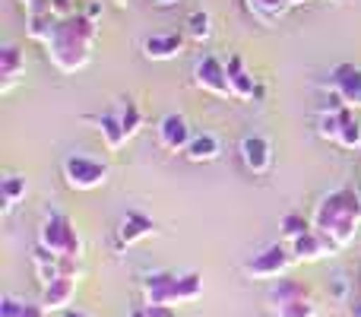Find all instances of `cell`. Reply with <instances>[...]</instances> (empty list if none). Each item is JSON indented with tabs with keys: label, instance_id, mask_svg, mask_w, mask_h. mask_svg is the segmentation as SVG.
<instances>
[{
	"label": "cell",
	"instance_id": "cell-12",
	"mask_svg": "<svg viewBox=\"0 0 361 317\" xmlns=\"http://www.w3.org/2000/svg\"><path fill=\"white\" fill-rule=\"evenodd\" d=\"M152 232H156V222H152L146 213L130 210L124 219H121V225H118V248H130V244L149 238Z\"/></svg>",
	"mask_w": 361,
	"mask_h": 317
},
{
	"label": "cell",
	"instance_id": "cell-43",
	"mask_svg": "<svg viewBox=\"0 0 361 317\" xmlns=\"http://www.w3.org/2000/svg\"><path fill=\"white\" fill-rule=\"evenodd\" d=\"M279 317H282V314H279Z\"/></svg>",
	"mask_w": 361,
	"mask_h": 317
},
{
	"label": "cell",
	"instance_id": "cell-6",
	"mask_svg": "<svg viewBox=\"0 0 361 317\" xmlns=\"http://www.w3.org/2000/svg\"><path fill=\"white\" fill-rule=\"evenodd\" d=\"M190 76H193V86H197L200 92H209V95H216V99H228V95H231L228 70H225V64L219 61L216 54L197 57Z\"/></svg>",
	"mask_w": 361,
	"mask_h": 317
},
{
	"label": "cell",
	"instance_id": "cell-34",
	"mask_svg": "<svg viewBox=\"0 0 361 317\" xmlns=\"http://www.w3.org/2000/svg\"><path fill=\"white\" fill-rule=\"evenodd\" d=\"M51 13H54L57 19L76 16V0H51Z\"/></svg>",
	"mask_w": 361,
	"mask_h": 317
},
{
	"label": "cell",
	"instance_id": "cell-35",
	"mask_svg": "<svg viewBox=\"0 0 361 317\" xmlns=\"http://www.w3.org/2000/svg\"><path fill=\"white\" fill-rule=\"evenodd\" d=\"M25 10V16H35V13H51V0H19Z\"/></svg>",
	"mask_w": 361,
	"mask_h": 317
},
{
	"label": "cell",
	"instance_id": "cell-28",
	"mask_svg": "<svg viewBox=\"0 0 361 317\" xmlns=\"http://www.w3.org/2000/svg\"><path fill=\"white\" fill-rule=\"evenodd\" d=\"M343 112H345V108H343ZM343 112H320V118H317L320 140H330V143H336L339 127H343Z\"/></svg>",
	"mask_w": 361,
	"mask_h": 317
},
{
	"label": "cell",
	"instance_id": "cell-24",
	"mask_svg": "<svg viewBox=\"0 0 361 317\" xmlns=\"http://www.w3.org/2000/svg\"><path fill=\"white\" fill-rule=\"evenodd\" d=\"M118 118H121V124H124V131H127V137H130V140L137 137L140 127H143V112H140V105L133 99H121Z\"/></svg>",
	"mask_w": 361,
	"mask_h": 317
},
{
	"label": "cell",
	"instance_id": "cell-36",
	"mask_svg": "<svg viewBox=\"0 0 361 317\" xmlns=\"http://www.w3.org/2000/svg\"><path fill=\"white\" fill-rule=\"evenodd\" d=\"M149 317H178L175 314V305H143Z\"/></svg>",
	"mask_w": 361,
	"mask_h": 317
},
{
	"label": "cell",
	"instance_id": "cell-14",
	"mask_svg": "<svg viewBox=\"0 0 361 317\" xmlns=\"http://www.w3.org/2000/svg\"><path fill=\"white\" fill-rule=\"evenodd\" d=\"M184 35H178V32H159V35H146L143 38V54L149 57V61H171V57H178L180 51H184Z\"/></svg>",
	"mask_w": 361,
	"mask_h": 317
},
{
	"label": "cell",
	"instance_id": "cell-32",
	"mask_svg": "<svg viewBox=\"0 0 361 317\" xmlns=\"http://www.w3.org/2000/svg\"><path fill=\"white\" fill-rule=\"evenodd\" d=\"M57 267H61V276H67V280H80V276H82L80 257H61V261H57Z\"/></svg>",
	"mask_w": 361,
	"mask_h": 317
},
{
	"label": "cell",
	"instance_id": "cell-1",
	"mask_svg": "<svg viewBox=\"0 0 361 317\" xmlns=\"http://www.w3.org/2000/svg\"><path fill=\"white\" fill-rule=\"evenodd\" d=\"M95 38H99V23H92L86 13H76V16L57 19L42 44L48 51L51 67L70 76L92 61Z\"/></svg>",
	"mask_w": 361,
	"mask_h": 317
},
{
	"label": "cell",
	"instance_id": "cell-10",
	"mask_svg": "<svg viewBox=\"0 0 361 317\" xmlns=\"http://www.w3.org/2000/svg\"><path fill=\"white\" fill-rule=\"evenodd\" d=\"M330 86H333V92L343 95V102L349 108H361V67H355V64H339L330 73Z\"/></svg>",
	"mask_w": 361,
	"mask_h": 317
},
{
	"label": "cell",
	"instance_id": "cell-38",
	"mask_svg": "<svg viewBox=\"0 0 361 317\" xmlns=\"http://www.w3.org/2000/svg\"><path fill=\"white\" fill-rule=\"evenodd\" d=\"M44 314H48L44 305H25V311H23V317H44Z\"/></svg>",
	"mask_w": 361,
	"mask_h": 317
},
{
	"label": "cell",
	"instance_id": "cell-7",
	"mask_svg": "<svg viewBox=\"0 0 361 317\" xmlns=\"http://www.w3.org/2000/svg\"><path fill=\"white\" fill-rule=\"evenodd\" d=\"M156 140H159V146H162V150L184 152L187 146H190V140H193V133H190V127H187L184 114H178V112L165 114V118L156 124Z\"/></svg>",
	"mask_w": 361,
	"mask_h": 317
},
{
	"label": "cell",
	"instance_id": "cell-8",
	"mask_svg": "<svg viewBox=\"0 0 361 317\" xmlns=\"http://www.w3.org/2000/svg\"><path fill=\"white\" fill-rule=\"evenodd\" d=\"M238 152H241V162L250 174H267L273 168V143L260 133H247L238 146Z\"/></svg>",
	"mask_w": 361,
	"mask_h": 317
},
{
	"label": "cell",
	"instance_id": "cell-15",
	"mask_svg": "<svg viewBox=\"0 0 361 317\" xmlns=\"http://www.w3.org/2000/svg\"><path fill=\"white\" fill-rule=\"evenodd\" d=\"M82 121H89V124H95V131L102 133V140L108 143V150H121V146L127 143V131L124 124H121L118 112H105V114H86Z\"/></svg>",
	"mask_w": 361,
	"mask_h": 317
},
{
	"label": "cell",
	"instance_id": "cell-20",
	"mask_svg": "<svg viewBox=\"0 0 361 317\" xmlns=\"http://www.w3.org/2000/svg\"><path fill=\"white\" fill-rule=\"evenodd\" d=\"M203 295V276L200 273H180L175 276V286H171V305H190Z\"/></svg>",
	"mask_w": 361,
	"mask_h": 317
},
{
	"label": "cell",
	"instance_id": "cell-37",
	"mask_svg": "<svg viewBox=\"0 0 361 317\" xmlns=\"http://www.w3.org/2000/svg\"><path fill=\"white\" fill-rule=\"evenodd\" d=\"M82 13H86V16L92 19V23H99V19H102V13H105V4H102V0H89V4H86V10H82Z\"/></svg>",
	"mask_w": 361,
	"mask_h": 317
},
{
	"label": "cell",
	"instance_id": "cell-27",
	"mask_svg": "<svg viewBox=\"0 0 361 317\" xmlns=\"http://www.w3.org/2000/svg\"><path fill=\"white\" fill-rule=\"evenodd\" d=\"M54 23H57L54 13H35V16H25V35H29L32 42L42 44L44 38H48V32H51Z\"/></svg>",
	"mask_w": 361,
	"mask_h": 317
},
{
	"label": "cell",
	"instance_id": "cell-11",
	"mask_svg": "<svg viewBox=\"0 0 361 317\" xmlns=\"http://www.w3.org/2000/svg\"><path fill=\"white\" fill-rule=\"evenodd\" d=\"M336 244L330 241L326 235H320L317 229H311L305 238H298V241H292V254L298 263H314V261H324V257H333L336 254Z\"/></svg>",
	"mask_w": 361,
	"mask_h": 317
},
{
	"label": "cell",
	"instance_id": "cell-2",
	"mask_svg": "<svg viewBox=\"0 0 361 317\" xmlns=\"http://www.w3.org/2000/svg\"><path fill=\"white\" fill-rule=\"evenodd\" d=\"M311 222L339 251L349 248L361 225V191H355V187H336V191L324 193L311 213Z\"/></svg>",
	"mask_w": 361,
	"mask_h": 317
},
{
	"label": "cell",
	"instance_id": "cell-40",
	"mask_svg": "<svg viewBox=\"0 0 361 317\" xmlns=\"http://www.w3.org/2000/svg\"><path fill=\"white\" fill-rule=\"evenodd\" d=\"M349 314H352V317H361V299H355V301H352Z\"/></svg>",
	"mask_w": 361,
	"mask_h": 317
},
{
	"label": "cell",
	"instance_id": "cell-16",
	"mask_svg": "<svg viewBox=\"0 0 361 317\" xmlns=\"http://www.w3.org/2000/svg\"><path fill=\"white\" fill-rule=\"evenodd\" d=\"M175 276L169 270H156V273L143 276V299L146 305H171V286H175Z\"/></svg>",
	"mask_w": 361,
	"mask_h": 317
},
{
	"label": "cell",
	"instance_id": "cell-33",
	"mask_svg": "<svg viewBox=\"0 0 361 317\" xmlns=\"http://www.w3.org/2000/svg\"><path fill=\"white\" fill-rule=\"evenodd\" d=\"M35 276L44 286H51L54 280H61V267H57V263H35Z\"/></svg>",
	"mask_w": 361,
	"mask_h": 317
},
{
	"label": "cell",
	"instance_id": "cell-25",
	"mask_svg": "<svg viewBox=\"0 0 361 317\" xmlns=\"http://www.w3.org/2000/svg\"><path fill=\"white\" fill-rule=\"evenodd\" d=\"M0 191H4V213H10L13 206H16L19 200L25 197L29 184H25L23 174H6V178H4V187H0Z\"/></svg>",
	"mask_w": 361,
	"mask_h": 317
},
{
	"label": "cell",
	"instance_id": "cell-17",
	"mask_svg": "<svg viewBox=\"0 0 361 317\" xmlns=\"http://www.w3.org/2000/svg\"><path fill=\"white\" fill-rule=\"evenodd\" d=\"M298 4H307V0H244L247 13L263 25H273L276 19H282L292 6H298Z\"/></svg>",
	"mask_w": 361,
	"mask_h": 317
},
{
	"label": "cell",
	"instance_id": "cell-21",
	"mask_svg": "<svg viewBox=\"0 0 361 317\" xmlns=\"http://www.w3.org/2000/svg\"><path fill=\"white\" fill-rule=\"evenodd\" d=\"M336 146H343L345 152H358L361 150V121L355 118V108L343 112V127H339Z\"/></svg>",
	"mask_w": 361,
	"mask_h": 317
},
{
	"label": "cell",
	"instance_id": "cell-39",
	"mask_svg": "<svg viewBox=\"0 0 361 317\" xmlns=\"http://www.w3.org/2000/svg\"><path fill=\"white\" fill-rule=\"evenodd\" d=\"M61 317H89L82 308H67V311H61Z\"/></svg>",
	"mask_w": 361,
	"mask_h": 317
},
{
	"label": "cell",
	"instance_id": "cell-3",
	"mask_svg": "<svg viewBox=\"0 0 361 317\" xmlns=\"http://www.w3.org/2000/svg\"><path fill=\"white\" fill-rule=\"evenodd\" d=\"M38 244L51 248L61 257H80L82 261V238L76 235L70 216H63V213H48L42 219V225H38Z\"/></svg>",
	"mask_w": 361,
	"mask_h": 317
},
{
	"label": "cell",
	"instance_id": "cell-5",
	"mask_svg": "<svg viewBox=\"0 0 361 317\" xmlns=\"http://www.w3.org/2000/svg\"><path fill=\"white\" fill-rule=\"evenodd\" d=\"M295 254L286 244H269L260 254H254L247 263H244V276L254 282H269V280H282L288 270L295 267Z\"/></svg>",
	"mask_w": 361,
	"mask_h": 317
},
{
	"label": "cell",
	"instance_id": "cell-4",
	"mask_svg": "<svg viewBox=\"0 0 361 317\" xmlns=\"http://www.w3.org/2000/svg\"><path fill=\"white\" fill-rule=\"evenodd\" d=\"M108 162L92 159V156H82V152H70L61 162V174L67 181L70 191H95L108 181Z\"/></svg>",
	"mask_w": 361,
	"mask_h": 317
},
{
	"label": "cell",
	"instance_id": "cell-29",
	"mask_svg": "<svg viewBox=\"0 0 361 317\" xmlns=\"http://www.w3.org/2000/svg\"><path fill=\"white\" fill-rule=\"evenodd\" d=\"M282 317H317V305L311 299H295L279 311Z\"/></svg>",
	"mask_w": 361,
	"mask_h": 317
},
{
	"label": "cell",
	"instance_id": "cell-41",
	"mask_svg": "<svg viewBox=\"0 0 361 317\" xmlns=\"http://www.w3.org/2000/svg\"><path fill=\"white\" fill-rule=\"evenodd\" d=\"M152 4H156V6H178L180 0H152Z\"/></svg>",
	"mask_w": 361,
	"mask_h": 317
},
{
	"label": "cell",
	"instance_id": "cell-26",
	"mask_svg": "<svg viewBox=\"0 0 361 317\" xmlns=\"http://www.w3.org/2000/svg\"><path fill=\"white\" fill-rule=\"evenodd\" d=\"M311 229H314V222L305 219L301 213H286V216H282V238H286V241H298V238H305Z\"/></svg>",
	"mask_w": 361,
	"mask_h": 317
},
{
	"label": "cell",
	"instance_id": "cell-31",
	"mask_svg": "<svg viewBox=\"0 0 361 317\" xmlns=\"http://www.w3.org/2000/svg\"><path fill=\"white\" fill-rule=\"evenodd\" d=\"M326 289H330V299H333V301H349V280H345L343 273L333 276Z\"/></svg>",
	"mask_w": 361,
	"mask_h": 317
},
{
	"label": "cell",
	"instance_id": "cell-13",
	"mask_svg": "<svg viewBox=\"0 0 361 317\" xmlns=\"http://www.w3.org/2000/svg\"><path fill=\"white\" fill-rule=\"evenodd\" d=\"M25 73V51L19 44H4L0 48V92H10Z\"/></svg>",
	"mask_w": 361,
	"mask_h": 317
},
{
	"label": "cell",
	"instance_id": "cell-23",
	"mask_svg": "<svg viewBox=\"0 0 361 317\" xmlns=\"http://www.w3.org/2000/svg\"><path fill=\"white\" fill-rule=\"evenodd\" d=\"M187 38L190 42H197V44H203V42H209V35H212V19H209V13L206 10H193L190 16H187Z\"/></svg>",
	"mask_w": 361,
	"mask_h": 317
},
{
	"label": "cell",
	"instance_id": "cell-18",
	"mask_svg": "<svg viewBox=\"0 0 361 317\" xmlns=\"http://www.w3.org/2000/svg\"><path fill=\"white\" fill-rule=\"evenodd\" d=\"M76 282L80 280H67V276H61V280H54L51 286H44L42 305L48 308V311H67V308H73Z\"/></svg>",
	"mask_w": 361,
	"mask_h": 317
},
{
	"label": "cell",
	"instance_id": "cell-22",
	"mask_svg": "<svg viewBox=\"0 0 361 317\" xmlns=\"http://www.w3.org/2000/svg\"><path fill=\"white\" fill-rule=\"evenodd\" d=\"M295 299H311L307 286H305V282H298V280H279L273 289H269V301H273L279 311L288 305V301H295Z\"/></svg>",
	"mask_w": 361,
	"mask_h": 317
},
{
	"label": "cell",
	"instance_id": "cell-9",
	"mask_svg": "<svg viewBox=\"0 0 361 317\" xmlns=\"http://www.w3.org/2000/svg\"><path fill=\"white\" fill-rule=\"evenodd\" d=\"M225 70H228V86H231V99H241V102H257L263 95V86L254 80L244 61L238 54H231L225 61Z\"/></svg>",
	"mask_w": 361,
	"mask_h": 317
},
{
	"label": "cell",
	"instance_id": "cell-30",
	"mask_svg": "<svg viewBox=\"0 0 361 317\" xmlns=\"http://www.w3.org/2000/svg\"><path fill=\"white\" fill-rule=\"evenodd\" d=\"M25 305H29V301L16 299V295H4V299H0V317H23Z\"/></svg>",
	"mask_w": 361,
	"mask_h": 317
},
{
	"label": "cell",
	"instance_id": "cell-42",
	"mask_svg": "<svg viewBox=\"0 0 361 317\" xmlns=\"http://www.w3.org/2000/svg\"><path fill=\"white\" fill-rule=\"evenodd\" d=\"M127 317H149V314H146V308H133V311L127 314Z\"/></svg>",
	"mask_w": 361,
	"mask_h": 317
},
{
	"label": "cell",
	"instance_id": "cell-19",
	"mask_svg": "<svg viewBox=\"0 0 361 317\" xmlns=\"http://www.w3.org/2000/svg\"><path fill=\"white\" fill-rule=\"evenodd\" d=\"M184 156L190 162H216L219 156H222V143H219L216 133L203 131V133H193L190 146L184 150Z\"/></svg>",
	"mask_w": 361,
	"mask_h": 317
}]
</instances>
